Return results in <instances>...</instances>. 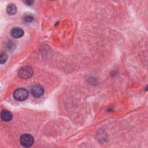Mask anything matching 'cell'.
I'll return each instance as SVG.
<instances>
[{
	"label": "cell",
	"instance_id": "1",
	"mask_svg": "<svg viewBox=\"0 0 148 148\" xmlns=\"http://www.w3.org/2000/svg\"><path fill=\"white\" fill-rule=\"evenodd\" d=\"M28 97V91L23 88H19L16 90L13 93L14 98L18 101H23Z\"/></svg>",
	"mask_w": 148,
	"mask_h": 148
},
{
	"label": "cell",
	"instance_id": "2",
	"mask_svg": "<svg viewBox=\"0 0 148 148\" xmlns=\"http://www.w3.org/2000/svg\"><path fill=\"white\" fill-rule=\"evenodd\" d=\"M34 142V139L32 135L28 134H25L21 136L20 143L22 146L25 147H31Z\"/></svg>",
	"mask_w": 148,
	"mask_h": 148
},
{
	"label": "cell",
	"instance_id": "3",
	"mask_svg": "<svg viewBox=\"0 0 148 148\" xmlns=\"http://www.w3.org/2000/svg\"><path fill=\"white\" fill-rule=\"evenodd\" d=\"M33 75V69L30 66H24L18 72V76L21 79H28Z\"/></svg>",
	"mask_w": 148,
	"mask_h": 148
},
{
	"label": "cell",
	"instance_id": "4",
	"mask_svg": "<svg viewBox=\"0 0 148 148\" xmlns=\"http://www.w3.org/2000/svg\"><path fill=\"white\" fill-rule=\"evenodd\" d=\"M31 92L34 97L39 98L43 95L44 90L40 85H34L31 88Z\"/></svg>",
	"mask_w": 148,
	"mask_h": 148
},
{
	"label": "cell",
	"instance_id": "5",
	"mask_svg": "<svg viewBox=\"0 0 148 148\" xmlns=\"http://www.w3.org/2000/svg\"><path fill=\"white\" fill-rule=\"evenodd\" d=\"M11 35L14 38H20L24 35V31L18 27H15L12 29L10 31Z\"/></svg>",
	"mask_w": 148,
	"mask_h": 148
},
{
	"label": "cell",
	"instance_id": "6",
	"mask_svg": "<svg viewBox=\"0 0 148 148\" xmlns=\"http://www.w3.org/2000/svg\"><path fill=\"white\" fill-rule=\"evenodd\" d=\"M1 119L5 121H9L12 119L13 115L10 112L7 110H3L1 113Z\"/></svg>",
	"mask_w": 148,
	"mask_h": 148
},
{
	"label": "cell",
	"instance_id": "7",
	"mask_svg": "<svg viewBox=\"0 0 148 148\" xmlns=\"http://www.w3.org/2000/svg\"><path fill=\"white\" fill-rule=\"evenodd\" d=\"M6 12L10 15L15 14L17 12V8L14 4H9L6 8Z\"/></svg>",
	"mask_w": 148,
	"mask_h": 148
},
{
	"label": "cell",
	"instance_id": "8",
	"mask_svg": "<svg viewBox=\"0 0 148 148\" xmlns=\"http://www.w3.org/2000/svg\"><path fill=\"white\" fill-rule=\"evenodd\" d=\"M8 58V56L6 53H2L1 54V56H0V61H1V64H3L5 63Z\"/></svg>",
	"mask_w": 148,
	"mask_h": 148
},
{
	"label": "cell",
	"instance_id": "9",
	"mask_svg": "<svg viewBox=\"0 0 148 148\" xmlns=\"http://www.w3.org/2000/svg\"><path fill=\"white\" fill-rule=\"evenodd\" d=\"M24 21L26 22V23H29V22H31L33 20V17L31 16H26L24 18Z\"/></svg>",
	"mask_w": 148,
	"mask_h": 148
},
{
	"label": "cell",
	"instance_id": "10",
	"mask_svg": "<svg viewBox=\"0 0 148 148\" xmlns=\"http://www.w3.org/2000/svg\"><path fill=\"white\" fill-rule=\"evenodd\" d=\"M24 2L26 3L27 4L29 5H30V4H31V3H32V1H25V2Z\"/></svg>",
	"mask_w": 148,
	"mask_h": 148
}]
</instances>
